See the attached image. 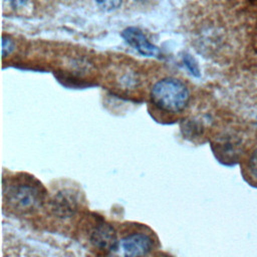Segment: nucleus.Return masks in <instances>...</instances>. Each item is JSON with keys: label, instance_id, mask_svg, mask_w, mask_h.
I'll return each instance as SVG.
<instances>
[{"label": "nucleus", "instance_id": "3", "mask_svg": "<svg viewBox=\"0 0 257 257\" xmlns=\"http://www.w3.org/2000/svg\"><path fill=\"white\" fill-rule=\"evenodd\" d=\"M79 206V197L72 189H62L55 193L49 201V209L52 215L58 219L73 217Z\"/></svg>", "mask_w": 257, "mask_h": 257}, {"label": "nucleus", "instance_id": "9", "mask_svg": "<svg viewBox=\"0 0 257 257\" xmlns=\"http://www.w3.org/2000/svg\"><path fill=\"white\" fill-rule=\"evenodd\" d=\"M94 1L97 7L103 11L115 10L121 4V0H94Z\"/></svg>", "mask_w": 257, "mask_h": 257}, {"label": "nucleus", "instance_id": "7", "mask_svg": "<svg viewBox=\"0 0 257 257\" xmlns=\"http://www.w3.org/2000/svg\"><path fill=\"white\" fill-rule=\"evenodd\" d=\"M181 131L185 138L193 139L201 135L202 125L194 119H186L181 124Z\"/></svg>", "mask_w": 257, "mask_h": 257}, {"label": "nucleus", "instance_id": "8", "mask_svg": "<svg viewBox=\"0 0 257 257\" xmlns=\"http://www.w3.org/2000/svg\"><path fill=\"white\" fill-rule=\"evenodd\" d=\"M183 60H184V63L186 65V67L189 69V71L191 72L192 75L196 76V77H200L201 73H200V69H199V66H198V63L197 61L195 60V58L190 55L189 53H186L184 54L183 56Z\"/></svg>", "mask_w": 257, "mask_h": 257}, {"label": "nucleus", "instance_id": "12", "mask_svg": "<svg viewBox=\"0 0 257 257\" xmlns=\"http://www.w3.org/2000/svg\"><path fill=\"white\" fill-rule=\"evenodd\" d=\"M7 1L12 5L13 8H18L22 5H24L27 0H7Z\"/></svg>", "mask_w": 257, "mask_h": 257}, {"label": "nucleus", "instance_id": "2", "mask_svg": "<svg viewBox=\"0 0 257 257\" xmlns=\"http://www.w3.org/2000/svg\"><path fill=\"white\" fill-rule=\"evenodd\" d=\"M190 91L187 85L175 77H165L157 81L150 93L151 102L159 110L180 113L190 102Z\"/></svg>", "mask_w": 257, "mask_h": 257}, {"label": "nucleus", "instance_id": "10", "mask_svg": "<svg viewBox=\"0 0 257 257\" xmlns=\"http://www.w3.org/2000/svg\"><path fill=\"white\" fill-rule=\"evenodd\" d=\"M248 168H249V171H250L251 175L255 179H257V149L253 152V154L251 155V157L249 159Z\"/></svg>", "mask_w": 257, "mask_h": 257}, {"label": "nucleus", "instance_id": "5", "mask_svg": "<svg viewBox=\"0 0 257 257\" xmlns=\"http://www.w3.org/2000/svg\"><path fill=\"white\" fill-rule=\"evenodd\" d=\"M120 246L125 256H143L154 248V240L145 232H133L120 240Z\"/></svg>", "mask_w": 257, "mask_h": 257}, {"label": "nucleus", "instance_id": "11", "mask_svg": "<svg viewBox=\"0 0 257 257\" xmlns=\"http://www.w3.org/2000/svg\"><path fill=\"white\" fill-rule=\"evenodd\" d=\"M13 49H14L13 41L8 37L3 36V38H2V55H3V57L8 55Z\"/></svg>", "mask_w": 257, "mask_h": 257}, {"label": "nucleus", "instance_id": "1", "mask_svg": "<svg viewBox=\"0 0 257 257\" xmlns=\"http://www.w3.org/2000/svg\"><path fill=\"white\" fill-rule=\"evenodd\" d=\"M45 190L35 178L20 177L3 186V198L8 207L20 214L38 210L45 201Z\"/></svg>", "mask_w": 257, "mask_h": 257}, {"label": "nucleus", "instance_id": "6", "mask_svg": "<svg viewBox=\"0 0 257 257\" xmlns=\"http://www.w3.org/2000/svg\"><path fill=\"white\" fill-rule=\"evenodd\" d=\"M121 37L143 56L153 57L159 54V49L151 43L142 30L137 27H127L121 32Z\"/></svg>", "mask_w": 257, "mask_h": 257}, {"label": "nucleus", "instance_id": "4", "mask_svg": "<svg viewBox=\"0 0 257 257\" xmlns=\"http://www.w3.org/2000/svg\"><path fill=\"white\" fill-rule=\"evenodd\" d=\"M89 242L91 245L105 253H111L118 248V240L113 227L103 219L98 218L89 232Z\"/></svg>", "mask_w": 257, "mask_h": 257}]
</instances>
